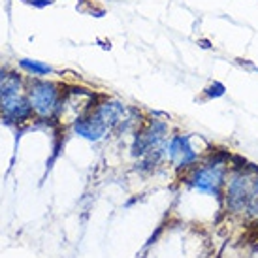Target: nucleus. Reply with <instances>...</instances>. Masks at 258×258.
Listing matches in <instances>:
<instances>
[{
  "mask_svg": "<svg viewBox=\"0 0 258 258\" xmlns=\"http://www.w3.org/2000/svg\"><path fill=\"white\" fill-rule=\"evenodd\" d=\"M222 202L228 213L243 219H258V168L230 166L222 188Z\"/></svg>",
  "mask_w": 258,
  "mask_h": 258,
  "instance_id": "1",
  "label": "nucleus"
},
{
  "mask_svg": "<svg viewBox=\"0 0 258 258\" xmlns=\"http://www.w3.org/2000/svg\"><path fill=\"white\" fill-rule=\"evenodd\" d=\"M130 119V109L119 100H104L96 102L94 108L81 117L72 128L78 136L85 138L89 142H98L108 132L115 128H122L124 122Z\"/></svg>",
  "mask_w": 258,
  "mask_h": 258,
  "instance_id": "2",
  "label": "nucleus"
},
{
  "mask_svg": "<svg viewBox=\"0 0 258 258\" xmlns=\"http://www.w3.org/2000/svg\"><path fill=\"white\" fill-rule=\"evenodd\" d=\"M230 166H232L230 155L226 153L209 155L208 158L200 160L192 168L185 170V183L202 194L222 198V188H224V181H226Z\"/></svg>",
  "mask_w": 258,
  "mask_h": 258,
  "instance_id": "3",
  "label": "nucleus"
},
{
  "mask_svg": "<svg viewBox=\"0 0 258 258\" xmlns=\"http://www.w3.org/2000/svg\"><path fill=\"white\" fill-rule=\"evenodd\" d=\"M168 144V124L164 121H147L136 132L132 155L138 158L140 170H153L166 158Z\"/></svg>",
  "mask_w": 258,
  "mask_h": 258,
  "instance_id": "4",
  "label": "nucleus"
},
{
  "mask_svg": "<svg viewBox=\"0 0 258 258\" xmlns=\"http://www.w3.org/2000/svg\"><path fill=\"white\" fill-rule=\"evenodd\" d=\"M0 115L14 122L27 121L32 115L29 98L21 94V79L14 72H0Z\"/></svg>",
  "mask_w": 258,
  "mask_h": 258,
  "instance_id": "5",
  "label": "nucleus"
},
{
  "mask_svg": "<svg viewBox=\"0 0 258 258\" xmlns=\"http://www.w3.org/2000/svg\"><path fill=\"white\" fill-rule=\"evenodd\" d=\"M62 94H64V89L58 83L34 79V81H30L27 98L32 108V113H36L40 119H53V117H57Z\"/></svg>",
  "mask_w": 258,
  "mask_h": 258,
  "instance_id": "6",
  "label": "nucleus"
},
{
  "mask_svg": "<svg viewBox=\"0 0 258 258\" xmlns=\"http://www.w3.org/2000/svg\"><path fill=\"white\" fill-rule=\"evenodd\" d=\"M96 104V96L87 89H79V87H72L64 91L62 100L58 106L57 119L62 124H76V122L85 117Z\"/></svg>",
  "mask_w": 258,
  "mask_h": 258,
  "instance_id": "7",
  "label": "nucleus"
},
{
  "mask_svg": "<svg viewBox=\"0 0 258 258\" xmlns=\"http://www.w3.org/2000/svg\"><path fill=\"white\" fill-rule=\"evenodd\" d=\"M200 151H196L192 145L190 134H173L168 138L166 144V160L177 168V170H188L194 164L200 162Z\"/></svg>",
  "mask_w": 258,
  "mask_h": 258,
  "instance_id": "8",
  "label": "nucleus"
},
{
  "mask_svg": "<svg viewBox=\"0 0 258 258\" xmlns=\"http://www.w3.org/2000/svg\"><path fill=\"white\" fill-rule=\"evenodd\" d=\"M19 66L25 68L27 72H30L32 76H47V74L53 72V68L45 62H40V60H30V58H23L19 60Z\"/></svg>",
  "mask_w": 258,
  "mask_h": 258,
  "instance_id": "9",
  "label": "nucleus"
},
{
  "mask_svg": "<svg viewBox=\"0 0 258 258\" xmlns=\"http://www.w3.org/2000/svg\"><path fill=\"white\" fill-rule=\"evenodd\" d=\"M224 93H226V87L222 85L221 81H213V83H209V85L204 89V94H206L208 100L221 98V96H224Z\"/></svg>",
  "mask_w": 258,
  "mask_h": 258,
  "instance_id": "10",
  "label": "nucleus"
},
{
  "mask_svg": "<svg viewBox=\"0 0 258 258\" xmlns=\"http://www.w3.org/2000/svg\"><path fill=\"white\" fill-rule=\"evenodd\" d=\"M25 2H30V4H34V6H38V8H43V6H47V4H51L53 0H25Z\"/></svg>",
  "mask_w": 258,
  "mask_h": 258,
  "instance_id": "11",
  "label": "nucleus"
}]
</instances>
